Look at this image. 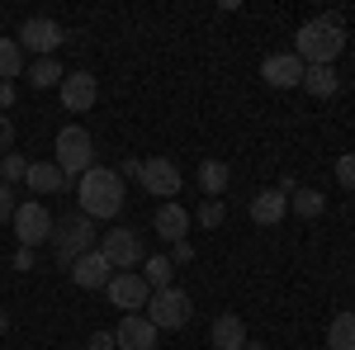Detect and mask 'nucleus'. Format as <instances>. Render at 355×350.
<instances>
[{"mask_svg":"<svg viewBox=\"0 0 355 350\" xmlns=\"http://www.w3.org/2000/svg\"><path fill=\"white\" fill-rule=\"evenodd\" d=\"M346 48V24H341V15H318V19H308V24L294 33V57H299L303 67H331L336 57Z\"/></svg>","mask_w":355,"mask_h":350,"instance_id":"1","label":"nucleus"},{"mask_svg":"<svg viewBox=\"0 0 355 350\" xmlns=\"http://www.w3.org/2000/svg\"><path fill=\"white\" fill-rule=\"evenodd\" d=\"M76 199H81V213L95 218H119L123 213V180L110 166H90L81 180H76Z\"/></svg>","mask_w":355,"mask_h":350,"instance_id":"2","label":"nucleus"},{"mask_svg":"<svg viewBox=\"0 0 355 350\" xmlns=\"http://www.w3.org/2000/svg\"><path fill=\"white\" fill-rule=\"evenodd\" d=\"M53 152H57V157H53L57 170H62V175H67V185H71V180H81L85 170L95 166V137L85 133L81 123H67V128L57 133Z\"/></svg>","mask_w":355,"mask_h":350,"instance_id":"3","label":"nucleus"},{"mask_svg":"<svg viewBox=\"0 0 355 350\" xmlns=\"http://www.w3.org/2000/svg\"><path fill=\"white\" fill-rule=\"evenodd\" d=\"M53 251H57V261L62 265H71L76 256H85V251H95V222L85 213H67V218H57L53 222Z\"/></svg>","mask_w":355,"mask_h":350,"instance_id":"4","label":"nucleus"},{"mask_svg":"<svg viewBox=\"0 0 355 350\" xmlns=\"http://www.w3.org/2000/svg\"><path fill=\"white\" fill-rule=\"evenodd\" d=\"M194 303L190 294L180 289V284H171V289H157V294L147 298V308H142V317L157 326V331H180V326L190 322Z\"/></svg>","mask_w":355,"mask_h":350,"instance_id":"5","label":"nucleus"},{"mask_svg":"<svg viewBox=\"0 0 355 350\" xmlns=\"http://www.w3.org/2000/svg\"><path fill=\"white\" fill-rule=\"evenodd\" d=\"M100 251H105V261L114 265V274H123V270H137L147 261V251H142V237H137L133 227H105V237H100Z\"/></svg>","mask_w":355,"mask_h":350,"instance_id":"6","label":"nucleus"},{"mask_svg":"<svg viewBox=\"0 0 355 350\" xmlns=\"http://www.w3.org/2000/svg\"><path fill=\"white\" fill-rule=\"evenodd\" d=\"M62 43H67V28L57 24V19H48V15H33V19L19 24V48L33 57H53Z\"/></svg>","mask_w":355,"mask_h":350,"instance_id":"7","label":"nucleus"},{"mask_svg":"<svg viewBox=\"0 0 355 350\" xmlns=\"http://www.w3.org/2000/svg\"><path fill=\"white\" fill-rule=\"evenodd\" d=\"M53 222H57V218L48 213V209H43L38 199L19 204V209H15V218H10V227H15L19 246H28V251H33L38 242H48V237H53Z\"/></svg>","mask_w":355,"mask_h":350,"instance_id":"8","label":"nucleus"},{"mask_svg":"<svg viewBox=\"0 0 355 350\" xmlns=\"http://www.w3.org/2000/svg\"><path fill=\"white\" fill-rule=\"evenodd\" d=\"M105 294H110V303L128 317V313H142V308H147L152 289H147V279H142L137 270H123V274H114L110 284H105Z\"/></svg>","mask_w":355,"mask_h":350,"instance_id":"9","label":"nucleus"},{"mask_svg":"<svg viewBox=\"0 0 355 350\" xmlns=\"http://www.w3.org/2000/svg\"><path fill=\"white\" fill-rule=\"evenodd\" d=\"M137 185L147 189V194H157V199H175V189H180V166L171 161V157H152V161H142V180Z\"/></svg>","mask_w":355,"mask_h":350,"instance_id":"10","label":"nucleus"},{"mask_svg":"<svg viewBox=\"0 0 355 350\" xmlns=\"http://www.w3.org/2000/svg\"><path fill=\"white\" fill-rule=\"evenodd\" d=\"M57 95H62V109L85 114V109L100 100V81H95L90 71H67V76H62V85H57Z\"/></svg>","mask_w":355,"mask_h":350,"instance_id":"11","label":"nucleus"},{"mask_svg":"<svg viewBox=\"0 0 355 350\" xmlns=\"http://www.w3.org/2000/svg\"><path fill=\"white\" fill-rule=\"evenodd\" d=\"M67 270H71L76 289H105V284L114 279V265L105 261V251H100V246H95V251H85V256H76Z\"/></svg>","mask_w":355,"mask_h":350,"instance_id":"12","label":"nucleus"},{"mask_svg":"<svg viewBox=\"0 0 355 350\" xmlns=\"http://www.w3.org/2000/svg\"><path fill=\"white\" fill-rule=\"evenodd\" d=\"M157 336H162V331L147 322L142 313H128L123 322L114 326V341H119V350H157Z\"/></svg>","mask_w":355,"mask_h":350,"instance_id":"13","label":"nucleus"},{"mask_svg":"<svg viewBox=\"0 0 355 350\" xmlns=\"http://www.w3.org/2000/svg\"><path fill=\"white\" fill-rule=\"evenodd\" d=\"M261 76H266V85H275V90H294V85L303 81V62L294 53H270L261 62Z\"/></svg>","mask_w":355,"mask_h":350,"instance_id":"14","label":"nucleus"},{"mask_svg":"<svg viewBox=\"0 0 355 350\" xmlns=\"http://www.w3.org/2000/svg\"><path fill=\"white\" fill-rule=\"evenodd\" d=\"M152 232L162 237V242H190V213L180 209V204H162L157 218H152Z\"/></svg>","mask_w":355,"mask_h":350,"instance_id":"15","label":"nucleus"},{"mask_svg":"<svg viewBox=\"0 0 355 350\" xmlns=\"http://www.w3.org/2000/svg\"><path fill=\"white\" fill-rule=\"evenodd\" d=\"M284 213H289V194H279V189H261L251 199V222L256 227H275V222H284Z\"/></svg>","mask_w":355,"mask_h":350,"instance_id":"16","label":"nucleus"},{"mask_svg":"<svg viewBox=\"0 0 355 350\" xmlns=\"http://www.w3.org/2000/svg\"><path fill=\"white\" fill-rule=\"evenodd\" d=\"M209 341H214L218 350H242L246 346V322L237 317V313H218L214 326H209Z\"/></svg>","mask_w":355,"mask_h":350,"instance_id":"17","label":"nucleus"},{"mask_svg":"<svg viewBox=\"0 0 355 350\" xmlns=\"http://www.w3.org/2000/svg\"><path fill=\"white\" fill-rule=\"evenodd\" d=\"M24 185L38 189V194H62V189H67V175L57 170V161H28Z\"/></svg>","mask_w":355,"mask_h":350,"instance_id":"18","label":"nucleus"},{"mask_svg":"<svg viewBox=\"0 0 355 350\" xmlns=\"http://www.w3.org/2000/svg\"><path fill=\"white\" fill-rule=\"evenodd\" d=\"M299 85L313 95V100H331V95L341 90V76H336V67H303Z\"/></svg>","mask_w":355,"mask_h":350,"instance_id":"19","label":"nucleus"},{"mask_svg":"<svg viewBox=\"0 0 355 350\" xmlns=\"http://www.w3.org/2000/svg\"><path fill=\"white\" fill-rule=\"evenodd\" d=\"M62 76H67V71H62V62H57V57H33V62L24 67V81L33 85V90L62 85Z\"/></svg>","mask_w":355,"mask_h":350,"instance_id":"20","label":"nucleus"},{"mask_svg":"<svg viewBox=\"0 0 355 350\" xmlns=\"http://www.w3.org/2000/svg\"><path fill=\"white\" fill-rule=\"evenodd\" d=\"M137 274L147 279V289H152V294L175 284V265H171V256H147V261L137 265Z\"/></svg>","mask_w":355,"mask_h":350,"instance_id":"21","label":"nucleus"},{"mask_svg":"<svg viewBox=\"0 0 355 350\" xmlns=\"http://www.w3.org/2000/svg\"><path fill=\"white\" fill-rule=\"evenodd\" d=\"M227 180H232V170H227V161H214V157H209V161L199 166V189H204L209 199H218L223 189H227Z\"/></svg>","mask_w":355,"mask_h":350,"instance_id":"22","label":"nucleus"},{"mask_svg":"<svg viewBox=\"0 0 355 350\" xmlns=\"http://www.w3.org/2000/svg\"><path fill=\"white\" fill-rule=\"evenodd\" d=\"M327 350H355V313H336V317H331Z\"/></svg>","mask_w":355,"mask_h":350,"instance_id":"23","label":"nucleus"},{"mask_svg":"<svg viewBox=\"0 0 355 350\" xmlns=\"http://www.w3.org/2000/svg\"><path fill=\"white\" fill-rule=\"evenodd\" d=\"M24 76V48L19 38H0V81H15Z\"/></svg>","mask_w":355,"mask_h":350,"instance_id":"24","label":"nucleus"},{"mask_svg":"<svg viewBox=\"0 0 355 350\" xmlns=\"http://www.w3.org/2000/svg\"><path fill=\"white\" fill-rule=\"evenodd\" d=\"M289 209L299 218H322L327 213V199H322V189H294L289 194Z\"/></svg>","mask_w":355,"mask_h":350,"instance_id":"25","label":"nucleus"},{"mask_svg":"<svg viewBox=\"0 0 355 350\" xmlns=\"http://www.w3.org/2000/svg\"><path fill=\"white\" fill-rule=\"evenodd\" d=\"M223 218H227L223 199H204V204H199V213H194V222H199V227H223Z\"/></svg>","mask_w":355,"mask_h":350,"instance_id":"26","label":"nucleus"},{"mask_svg":"<svg viewBox=\"0 0 355 350\" xmlns=\"http://www.w3.org/2000/svg\"><path fill=\"white\" fill-rule=\"evenodd\" d=\"M24 170H28V161L19 157V152L0 157V180H5V185H19V180H24Z\"/></svg>","mask_w":355,"mask_h":350,"instance_id":"27","label":"nucleus"},{"mask_svg":"<svg viewBox=\"0 0 355 350\" xmlns=\"http://www.w3.org/2000/svg\"><path fill=\"white\" fill-rule=\"evenodd\" d=\"M336 180H341V189H355V152L336 157Z\"/></svg>","mask_w":355,"mask_h":350,"instance_id":"28","label":"nucleus"},{"mask_svg":"<svg viewBox=\"0 0 355 350\" xmlns=\"http://www.w3.org/2000/svg\"><path fill=\"white\" fill-rule=\"evenodd\" d=\"M15 209H19V199H15V189L0 180V222H10L15 218Z\"/></svg>","mask_w":355,"mask_h":350,"instance_id":"29","label":"nucleus"},{"mask_svg":"<svg viewBox=\"0 0 355 350\" xmlns=\"http://www.w3.org/2000/svg\"><path fill=\"white\" fill-rule=\"evenodd\" d=\"M190 261H194V246L190 242H175V246H171V265H175V270L190 265Z\"/></svg>","mask_w":355,"mask_h":350,"instance_id":"30","label":"nucleus"},{"mask_svg":"<svg viewBox=\"0 0 355 350\" xmlns=\"http://www.w3.org/2000/svg\"><path fill=\"white\" fill-rule=\"evenodd\" d=\"M10 147H15V123L0 114V157H10Z\"/></svg>","mask_w":355,"mask_h":350,"instance_id":"31","label":"nucleus"},{"mask_svg":"<svg viewBox=\"0 0 355 350\" xmlns=\"http://www.w3.org/2000/svg\"><path fill=\"white\" fill-rule=\"evenodd\" d=\"M85 350H119V341H114V331H95V336L85 341Z\"/></svg>","mask_w":355,"mask_h":350,"instance_id":"32","label":"nucleus"},{"mask_svg":"<svg viewBox=\"0 0 355 350\" xmlns=\"http://www.w3.org/2000/svg\"><path fill=\"white\" fill-rule=\"evenodd\" d=\"M15 95H19V90H15V81H0V114L15 105Z\"/></svg>","mask_w":355,"mask_h":350,"instance_id":"33","label":"nucleus"},{"mask_svg":"<svg viewBox=\"0 0 355 350\" xmlns=\"http://www.w3.org/2000/svg\"><path fill=\"white\" fill-rule=\"evenodd\" d=\"M119 180H142V161H123L119 166Z\"/></svg>","mask_w":355,"mask_h":350,"instance_id":"34","label":"nucleus"},{"mask_svg":"<svg viewBox=\"0 0 355 350\" xmlns=\"http://www.w3.org/2000/svg\"><path fill=\"white\" fill-rule=\"evenodd\" d=\"M15 270H33V251H28V246L15 251Z\"/></svg>","mask_w":355,"mask_h":350,"instance_id":"35","label":"nucleus"},{"mask_svg":"<svg viewBox=\"0 0 355 350\" xmlns=\"http://www.w3.org/2000/svg\"><path fill=\"white\" fill-rule=\"evenodd\" d=\"M5 331H10V317H5V313H0V336H5Z\"/></svg>","mask_w":355,"mask_h":350,"instance_id":"36","label":"nucleus"},{"mask_svg":"<svg viewBox=\"0 0 355 350\" xmlns=\"http://www.w3.org/2000/svg\"><path fill=\"white\" fill-rule=\"evenodd\" d=\"M242 350H266V346H261V341H246V346Z\"/></svg>","mask_w":355,"mask_h":350,"instance_id":"37","label":"nucleus"}]
</instances>
